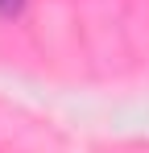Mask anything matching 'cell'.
Here are the masks:
<instances>
[{
    "label": "cell",
    "instance_id": "6da1fadb",
    "mask_svg": "<svg viewBox=\"0 0 149 153\" xmlns=\"http://www.w3.org/2000/svg\"><path fill=\"white\" fill-rule=\"evenodd\" d=\"M25 8V0H0V17H17Z\"/></svg>",
    "mask_w": 149,
    "mask_h": 153
}]
</instances>
